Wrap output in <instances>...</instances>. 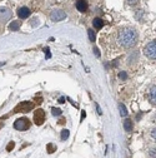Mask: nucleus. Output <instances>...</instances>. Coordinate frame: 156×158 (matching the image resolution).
Instances as JSON below:
<instances>
[{"mask_svg":"<svg viewBox=\"0 0 156 158\" xmlns=\"http://www.w3.org/2000/svg\"><path fill=\"white\" fill-rule=\"evenodd\" d=\"M13 147H14V142H11L10 144H9V147L6 148V151H11V149H13Z\"/></svg>","mask_w":156,"mask_h":158,"instance_id":"nucleus-24","label":"nucleus"},{"mask_svg":"<svg viewBox=\"0 0 156 158\" xmlns=\"http://www.w3.org/2000/svg\"><path fill=\"white\" fill-rule=\"evenodd\" d=\"M96 109H97V113H99V114H102L101 109H100V107H99V104H97V103H96Z\"/></svg>","mask_w":156,"mask_h":158,"instance_id":"nucleus-26","label":"nucleus"},{"mask_svg":"<svg viewBox=\"0 0 156 158\" xmlns=\"http://www.w3.org/2000/svg\"><path fill=\"white\" fill-rule=\"evenodd\" d=\"M119 78L121 79V80H126V78H127L126 72H120V73H119Z\"/></svg>","mask_w":156,"mask_h":158,"instance_id":"nucleus-17","label":"nucleus"},{"mask_svg":"<svg viewBox=\"0 0 156 158\" xmlns=\"http://www.w3.org/2000/svg\"><path fill=\"white\" fill-rule=\"evenodd\" d=\"M75 6L80 13H86L87 11V1L86 0H76Z\"/></svg>","mask_w":156,"mask_h":158,"instance_id":"nucleus-9","label":"nucleus"},{"mask_svg":"<svg viewBox=\"0 0 156 158\" xmlns=\"http://www.w3.org/2000/svg\"><path fill=\"white\" fill-rule=\"evenodd\" d=\"M65 102V98H64V97H61V98L59 99V103H64Z\"/></svg>","mask_w":156,"mask_h":158,"instance_id":"nucleus-27","label":"nucleus"},{"mask_svg":"<svg viewBox=\"0 0 156 158\" xmlns=\"http://www.w3.org/2000/svg\"><path fill=\"white\" fill-rule=\"evenodd\" d=\"M142 14H144V11H142V10H137V13H136V14H135V18H137V19H141V16H142Z\"/></svg>","mask_w":156,"mask_h":158,"instance_id":"nucleus-22","label":"nucleus"},{"mask_svg":"<svg viewBox=\"0 0 156 158\" xmlns=\"http://www.w3.org/2000/svg\"><path fill=\"white\" fill-rule=\"evenodd\" d=\"M31 14L30 9L26 8V6H21L19 8V10H17V16L20 18V19H26V18H29Z\"/></svg>","mask_w":156,"mask_h":158,"instance_id":"nucleus-8","label":"nucleus"},{"mask_svg":"<svg viewBox=\"0 0 156 158\" xmlns=\"http://www.w3.org/2000/svg\"><path fill=\"white\" fill-rule=\"evenodd\" d=\"M139 35L134 28H124L118 33V43L122 48H132L137 43Z\"/></svg>","mask_w":156,"mask_h":158,"instance_id":"nucleus-1","label":"nucleus"},{"mask_svg":"<svg viewBox=\"0 0 156 158\" xmlns=\"http://www.w3.org/2000/svg\"><path fill=\"white\" fill-rule=\"evenodd\" d=\"M149 156L151 158H156V149L155 148H151L150 151H149Z\"/></svg>","mask_w":156,"mask_h":158,"instance_id":"nucleus-19","label":"nucleus"},{"mask_svg":"<svg viewBox=\"0 0 156 158\" xmlns=\"http://www.w3.org/2000/svg\"><path fill=\"white\" fill-rule=\"evenodd\" d=\"M52 148H54V147H52V146H51V144H49V146H48V149H49V153H52Z\"/></svg>","mask_w":156,"mask_h":158,"instance_id":"nucleus-25","label":"nucleus"},{"mask_svg":"<svg viewBox=\"0 0 156 158\" xmlns=\"http://www.w3.org/2000/svg\"><path fill=\"white\" fill-rule=\"evenodd\" d=\"M92 26H94V28H95L96 30L101 29L102 26H104V20L100 19V18H95V19L92 20Z\"/></svg>","mask_w":156,"mask_h":158,"instance_id":"nucleus-11","label":"nucleus"},{"mask_svg":"<svg viewBox=\"0 0 156 158\" xmlns=\"http://www.w3.org/2000/svg\"><path fill=\"white\" fill-rule=\"evenodd\" d=\"M65 18H66L65 11L60 10V9H55V10H52L50 14V19L52 21H61V20H64Z\"/></svg>","mask_w":156,"mask_h":158,"instance_id":"nucleus-4","label":"nucleus"},{"mask_svg":"<svg viewBox=\"0 0 156 158\" xmlns=\"http://www.w3.org/2000/svg\"><path fill=\"white\" fill-rule=\"evenodd\" d=\"M51 112H52V116H60V114H61V111L59 108H52Z\"/></svg>","mask_w":156,"mask_h":158,"instance_id":"nucleus-18","label":"nucleus"},{"mask_svg":"<svg viewBox=\"0 0 156 158\" xmlns=\"http://www.w3.org/2000/svg\"><path fill=\"white\" fill-rule=\"evenodd\" d=\"M119 111H120V116H121V117H126L127 113H129V112H127V108L125 107L122 103L119 104Z\"/></svg>","mask_w":156,"mask_h":158,"instance_id":"nucleus-13","label":"nucleus"},{"mask_svg":"<svg viewBox=\"0 0 156 158\" xmlns=\"http://www.w3.org/2000/svg\"><path fill=\"white\" fill-rule=\"evenodd\" d=\"M124 128L126 132H131L132 130V122L130 119H126L124 122Z\"/></svg>","mask_w":156,"mask_h":158,"instance_id":"nucleus-14","label":"nucleus"},{"mask_svg":"<svg viewBox=\"0 0 156 158\" xmlns=\"http://www.w3.org/2000/svg\"><path fill=\"white\" fill-rule=\"evenodd\" d=\"M125 1H126V3L129 4V5H136V4L139 3L140 0H125Z\"/></svg>","mask_w":156,"mask_h":158,"instance_id":"nucleus-20","label":"nucleus"},{"mask_svg":"<svg viewBox=\"0 0 156 158\" xmlns=\"http://www.w3.org/2000/svg\"><path fill=\"white\" fill-rule=\"evenodd\" d=\"M14 128L16 130H26L30 128V121L28 118H19L15 123H14Z\"/></svg>","mask_w":156,"mask_h":158,"instance_id":"nucleus-3","label":"nucleus"},{"mask_svg":"<svg viewBox=\"0 0 156 158\" xmlns=\"http://www.w3.org/2000/svg\"><path fill=\"white\" fill-rule=\"evenodd\" d=\"M144 53H145V55L148 56L149 59L155 60L156 59V40H153V42L146 44Z\"/></svg>","mask_w":156,"mask_h":158,"instance_id":"nucleus-2","label":"nucleus"},{"mask_svg":"<svg viewBox=\"0 0 156 158\" xmlns=\"http://www.w3.org/2000/svg\"><path fill=\"white\" fill-rule=\"evenodd\" d=\"M31 108H33V104L28 103V102H24V103H21L19 107L15 108V112H26V111H30Z\"/></svg>","mask_w":156,"mask_h":158,"instance_id":"nucleus-10","label":"nucleus"},{"mask_svg":"<svg viewBox=\"0 0 156 158\" xmlns=\"http://www.w3.org/2000/svg\"><path fill=\"white\" fill-rule=\"evenodd\" d=\"M148 98H149V102L151 104L156 105V84L150 87V89L148 92Z\"/></svg>","mask_w":156,"mask_h":158,"instance_id":"nucleus-7","label":"nucleus"},{"mask_svg":"<svg viewBox=\"0 0 156 158\" xmlns=\"http://www.w3.org/2000/svg\"><path fill=\"white\" fill-rule=\"evenodd\" d=\"M20 21H11L10 24H9V30H11V32H16V30H19L20 28Z\"/></svg>","mask_w":156,"mask_h":158,"instance_id":"nucleus-12","label":"nucleus"},{"mask_svg":"<svg viewBox=\"0 0 156 158\" xmlns=\"http://www.w3.org/2000/svg\"><path fill=\"white\" fill-rule=\"evenodd\" d=\"M87 34H89V39H90V42H95L96 40V35H95V32H94L92 29H89L87 30Z\"/></svg>","mask_w":156,"mask_h":158,"instance_id":"nucleus-15","label":"nucleus"},{"mask_svg":"<svg viewBox=\"0 0 156 158\" xmlns=\"http://www.w3.org/2000/svg\"><path fill=\"white\" fill-rule=\"evenodd\" d=\"M11 10L8 8H0V23L4 24L11 19Z\"/></svg>","mask_w":156,"mask_h":158,"instance_id":"nucleus-5","label":"nucleus"},{"mask_svg":"<svg viewBox=\"0 0 156 158\" xmlns=\"http://www.w3.org/2000/svg\"><path fill=\"white\" fill-rule=\"evenodd\" d=\"M69 130L68 129H64V130H61V139L62 140H66V139H68L69 138Z\"/></svg>","mask_w":156,"mask_h":158,"instance_id":"nucleus-16","label":"nucleus"},{"mask_svg":"<svg viewBox=\"0 0 156 158\" xmlns=\"http://www.w3.org/2000/svg\"><path fill=\"white\" fill-rule=\"evenodd\" d=\"M94 53H95L96 56H100V51H99V49H97V48H94Z\"/></svg>","mask_w":156,"mask_h":158,"instance_id":"nucleus-23","label":"nucleus"},{"mask_svg":"<svg viewBox=\"0 0 156 158\" xmlns=\"http://www.w3.org/2000/svg\"><path fill=\"white\" fill-rule=\"evenodd\" d=\"M151 138H153V140H155V142H156V128H154L153 130H151Z\"/></svg>","mask_w":156,"mask_h":158,"instance_id":"nucleus-21","label":"nucleus"},{"mask_svg":"<svg viewBox=\"0 0 156 158\" xmlns=\"http://www.w3.org/2000/svg\"><path fill=\"white\" fill-rule=\"evenodd\" d=\"M34 121H35V124L41 126L44 121H45V112L43 109H36L34 113Z\"/></svg>","mask_w":156,"mask_h":158,"instance_id":"nucleus-6","label":"nucleus"}]
</instances>
